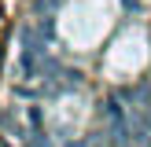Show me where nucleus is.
Listing matches in <instances>:
<instances>
[{
	"instance_id": "nucleus-1",
	"label": "nucleus",
	"mask_w": 151,
	"mask_h": 147,
	"mask_svg": "<svg viewBox=\"0 0 151 147\" xmlns=\"http://www.w3.org/2000/svg\"><path fill=\"white\" fill-rule=\"evenodd\" d=\"M125 7H129V11H140V0H122Z\"/></svg>"
}]
</instances>
